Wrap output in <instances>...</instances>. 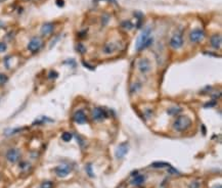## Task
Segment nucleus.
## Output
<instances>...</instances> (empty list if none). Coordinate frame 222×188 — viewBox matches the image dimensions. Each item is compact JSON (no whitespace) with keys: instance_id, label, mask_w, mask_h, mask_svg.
I'll list each match as a JSON object with an SVG mask.
<instances>
[{"instance_id":"b1692460","label":"nucleus","mask_w":222,"mask_h":188,"mask_svg":"<svg viewBox=\"0 0 222 188\" xmlns=\"http://www.w3.org/2000/svg\"><path fill=\"white\" fill-rule=\"evenodd\" d=\"M5 50H6V45L4 43L0 42V52H4Z\"/></svg>"},{"instance_id":"1a4fd4ad","label":"nucleus","mask_w":222,"mask_h":188,"mask_svg":"<svg viewBox=\"0 0 222 188\" xmlns=\"http://www.w3.org/2000/svg\"><path fill=\"white\" fill-rule=\"evenodd\" d=\"M55 174L57 175L58 177H65L67 175L70 174L71 172V167L68 165H61V166H58V167L55 168Z\"/></svg>"},{"instance_id":"20e7f679","label":"nucleus","mask_w":222,"mask_h":188,"mask_svg":"<svg viewBox=\"0 0 222 188\" xmlns=\"http://www.w3.org/2000/svg\"><path fill=\"white\" fill-rule=\"evenodd\" d=\"M92 118L96 122H101L107 118V112L101 108H95L92 111Z\"/></svg>"},{"instance_id":"39448f33","label":"nucleus","mask_w":222,"mask_h":188,"mask_svg":"<svg viewBox=\"0 0 222 188\" xmlns=\"http://www.w3.org/2000/svg\"><path fill=\"white\" fill-rule=\"evenodd\" d=\"M170 45H171L172 48H174V49L181 48L183 45L182 36H181L180 34H175V35L172 37L171 40H170Z\"/></svg>"},{"instance_id":"6e6552de","label":"nucleus","mask_w":222,"mask_h":188,"mask_svg":"<svg viewBox=\"0 0 222 188\" xmlns=\"http://www.w3.org/2000/svg\"><path fill=\"white\" fill-rule=\"evenodd\" d=\"M128 149H129V145H128L127 142L121 143L120 145L118 146L117 151H116V158L119 159H122V158H124V156L127 155Z\"/></svg>"},{"instance_id":"393cba45","label":"nucleus","mask_w":222,"mask_h":188,"mask_svg":"<svg viewBox=\"0 0 222 188\" xmlns=\"http://www.w3.org/2000/svg\"><path fill=\"white\" fill-rule=\"evenodd\" d=\"M56 77H57V74H56L55 72H50V73H49V78H50V79H55Z\"/></svg>"},{"instance_id":"ddd939ff","label":"nucleus","mask_w":222,"mask_h":188,"mask_svg":"<svg viewBox=\"0 0 222 188\" xmlns=\"http://www.w3.org/2000/svg\"><path fill=\"white\" fill-rule=\"evenodd\" d=\"M211 45L214 48H220L221 46V37L220 35H214L211 37Z\"/></svg>"},{"instance_id":"a211bd4d","label":"nucleus","mask_w":222,"mask_h":188,"mask_svg":"<svg viewBox=\"0 0 222 188\" xmlns=\"http://www.w3.org/2000/svg\"><path fill=\"white\" fill-rule=\"evenodd\" d=\"M54 187V183L50 182V181H46V182L42 183L40 188H52Z\"/></svg>"},{"instance_id":"a878e982","label":"nucleus","mask_w":222,"mask_h":188,"mask_svg":"<svg viewBox=\"0 0 222 188\" xmlns=\"http://www.w3.org/2000/svg\"><path fill=\"white\" fill-rule=\"evenodd\" d=\"M56 4H57V6H64L65 4V2H64V0H56Z\"/></svg>"},{"instance_id":"f257e3e1","label":"nucleus","mask_w":222,"mask_h":188,"mask_svg":"<svg viewBox=\"0 0 222 188\" xmlns=\"http://www.w3.org/2000/svg\"><path fill=\"white\" fill-rule=\"evenodd\" d=\"M190 125H192L190 119L188 117H185V116H182V117H179L175 120L173 123V128L178 132H183V131L188 129Z\"/></svg>"},{"instance_id":"f8f14e48","label":"nucleus","mask_w":222,"mask_h":188,"mask_svg":"<svg viewBox=\"0 0 222 188\" xmlns=\"http://www.w3.org/2000/svg\"><path fill=\"white\" fill-rule=\"evenodd\" d=\"M54 24L51 23H46L42 26L41 28V34L43 36H47V35H50V34L54 32Z\"/></svg>"},{"instance_id":"aec40b11","label":"nucleus","mask_w":222,"mask_h":188,"mask_svg":"<svg viewBox=\"0 0 222 188\" xmlns=\"http://www.w3.org/2000/svg\"><path fill=\"white\" fill-rule=\"evenodd\" d=\"M122 26L124 27V29H127V30H130V29H132V27H133V25L131 24V22L129 21H127V22H124L123 24H122Z\"/></svg>"},{"instance_id":"dca6fc26","label":"nucleus","mask_w":222,"mask_h":188,"mask_svg":"<svg viewBox=\"0 0 222 188\" xmlns=\"http://www.w3.org/2000/svg\"><path fill=\"white\" fill-rule=\"evenodd\" d=\"M104 50H105V53H112V52H114L116 50V47L114 46V44L110 43V44H107L104 47Z\"/></svg>"},{"instance_id":"9d476101","label":"nucleus","mask_w":222,"mask_h":188,"mask_svg":"<svg viewBox=\"0 0 222 188\" xmlns=\"http://www.w3.org/2000/svg\"><path fill=\"white\" fill-rule=\"evenodd\" d=\"M138 70L142 74H146L151 71V62L149 61V59L146 58L140 59L138 61Z\"/></svg>"},{"instance_id":"412c9836","label":"nucleus","mask_w":222,"mask_h":188,"mask_svg":"<svg viewBox=\"0 0 222 188\" xmlns=\"http://www.w3.org/2000/svg\"><path fill=\"white\" fill-rule=\"evenodd\" d=\"M6 81H7V76L0 73V84H4Z\"/></svg>"},{"instance_id":"cd10ccee","label":"nucleus","mask_w":222,"mask_h":188,"mask_svg":"<svg viewBox=\"0 0 222 188\" xmlns=\"http://www.w3.org/2000/svg\"><path fill=\"white\" fill-rule=\"evenodd\" d=\"M6 0H0V3H2V2H5Z\"/></svg>"},{"instance_id":"423d86ee","label":"nucleus","mask_w":222,"mask_h":188,"mask_svg":"<svg viewBox=\"0 0 222 188\" xmlns=\"http://www.w3.org/2000/svg\"><path fill=\"white\" fill-rule=\"evenodd\" d=\"M42 46V41L40 38H33L28 44V49L31 52H37L38 50L41 48Z\"/></svg>"},{"instance_id":"f3484780","label":"nucleus","mask_w":222,"mask_h":188,"mask_svg":"<svg viewBox=\"0 0 222 188\" xmlns=\"http://www.w3.org/2000/svg\"><path fill=\"white\" fill-rule=\"evenodd\" d=\"M72 134L71 133H69V132H65L64 134L61 135V139L65 141V142H69V141H71L72 139Z\"/></svg>"},{"instance_id":"bb28decb","label":"nucleus","mask_w":222,"mask_h":188,"mask_svg":"<svg viewBox=\"0 0 222 188\" xmlns=\"http://www.w3.org/2000/svg\"><path fill=\"white\" fill-rule=\"evenodd\" d=\"M213 188H222V186L220 185V184H217V185H215Z\"/></svg>"},{"instance_id":"7ed1b4c3","label":"nucleus","mask_w":222,"mask_h":188,"mask_svg":"<svg viewBox=\"0 0 222 188\" xmlns=\"http://www.w3.org/2000/svg\"><path fill=\"white\" fill-rule=\"evenodd\" d=\"M205 37V32L202 29H196L192 31V33L189 34V39L192 42H200L201 40L204 39Z\"/></svg>"},{"instance_id":"4468645a","label":"nucleus","mask_w":222,"mask_h":188,"mask_svg":"<svg viewBox=\"0 0 222 188\" xmlns=\"http://www.w3.org/2000/svg\"><path fill=\"white\" fill-rule=\"evenodd\" d=\"M145 180V177L143 176V175H137V176H135V178L133 179L132 184L133 185L139 186V185H141V184H143Z\"/></svg>"},{"instance_id":"4be33fe9","label":"nucleus","mask_w":222,"mask_h":188,"mask_svg":"<svg viewBox=\"0 0 222 188\" xmlns=\"http://www.w3.org/2000/svg\"><path fill=\"white\" fill-rule=\"evenodd\" d=\"M77 50L79 51L80 53H83L84 51H85V47L83 46V44H78L77 45Z\"/></svg>"},{"instance_id":"5701e85b","label":"nucleus","mask_w":222,"mask_h":188,"mask_svg":"<svg viewBox=\"0 0 222 188\" xmlns=\"http://www.w3.org/2000/svg\"><path fill=\"white\" fill-rule=\"evenodd\" d=\"M86 171H87V173L89 174V176H90V177H93V174H92V172H91V165H88V166H87Z\"/></svg>"},{"instance_id":"f03ea898","label":"nucleus","mask_w":222,"mask_h":188,"mask_svg":"<svg viewBox=\"0 0 222 188\" xmlns=\"http://www.w3.org/2000/svg\"><path fill=\"white\" fill-rule=\"evenodd\" d=\"M151 33H152V29L149 27L145 28V30L142 31V33L140 34V36L138 37V39H137V42H136V50H141L143 49V46H145V42L148 41L149 38L151 37Z\"/></svg>"},{"instance_id":"6ab92c4d","label":"nucleus","mask_w":222,"mask_h":188,"mask_svg":"<svg viewBox=\"0 0 222 188\" xmlns=\"http://www.w3.org/2000/svg\"><path fill=\"white\" fill-rule=\"evenodd\" d=\"M181 112V109H180L179 108H173L169 109L168 114H169V115H177L178 112Z\"/></svg>"},{"instance_id":"9b49d317","label":"nucleus","mask_w":222,"mask_h":188,"mask_svg":"<svg viewBox=\"0 0 222 188\" xmlns=\"http://www.w3.org/2000/svg\"><path fill=\"white\" fill-rule=\"evenodd\" d=\"M74 121L78 124H84L86 123L87 117L85 115V112L83 111H77L74 115Z\"/></svg>"},{"instance_id":"2eb2a0df","label":"nucleus","mask_w":222,"mask_h":188,"mask_svg":"<svg viewBox=\"0 0 222 188\" xmlns=\"http://www.w3.org/2000/svg\"><path fill=\"white\" fill-rule=\"evenodd\" d=\"M152 167L155 168V169H162V168H171V166L167 164V163H164V162H156V163H153L152 164Z\"/></svg>"},{"instance_id":"0eeeda50","label":"nucleus","mask_w":222,"mask_h":188,"mask_svg":"<svg viewBox=\"0 0 222 188\" xmlns=\"http://www.w3.org/2000/svg\"><path fill=\"white\" fill-rule=\"evenodd\" d=\"M20 156H21L20 150L15 149V148L9 149L7 153H6V159H7L8 162H10V163H17L18 159H20Z\"/></svg>"}]
</instances>
